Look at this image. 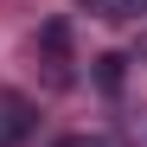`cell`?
Returning a JSON list of instances; mask_svg holds the SVG:
<instances>
[{
  "mask_svg": "<svg viewBox=\"0 0 147 147\" xmlns=\"http://www.w3.org/2000/svg\"><path fill=\"white\" fill-rule=\"evenodd\" d=\"M26 121H32V109H26V96H7V109H0V141H19V134H26Z\"/></svg>",
  "mask_w": 147,
  "mask_h": 147,
  "instance_id": "6da1fadb",
  "label": "cell"
},
{
  "mask_svg": "<svg viewBox=\"0 0 147 147\" xmlns=\"http://www.w3.org/2000/svg\"><path fill=\"white\" fill-rule=\"evenodd\" d=\"M121 77H128V58H121V51H102V58H96V83H102L109 96L121 90Z\"/></svg>",
  "mask_w": 147,
  "mask_h": 147,
  "instance_id": "7a4b0ae2",
  "label": "cell"
},
{
  "mask_svg": "<svg viewBox=\"0 0 147 147\" xmlns=\"http://www.w3.org/2000/svg\"><path fill=\"white\" fill-rule=\"evenodd\" d=\"M58 147H102V141H83V134H70V141H58Z\"/></svg>",
  "mask_w": 147,
  "mask_h": 147,
  "instance_id": "3957f363",
  "label": "cell"
},
{
  "mask_svg": "<svg viewBox=\"0 0 147 147\" xmlns=\"http://www.w3.org/2000/svg\"><path fill=\"white\" fill-rule=\"evenodd\" d=\"M141 7H147V0H141Z\"/></svg>",
  "mask_w": 147,
  "mask_h": 147,
  "instance_id": "277c9868",
  "label": "cell"
}]
</instances>
